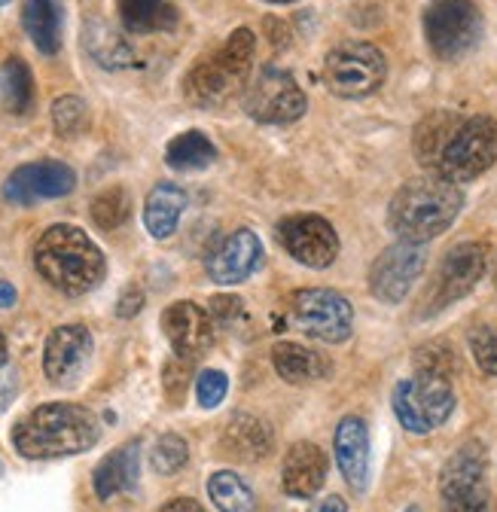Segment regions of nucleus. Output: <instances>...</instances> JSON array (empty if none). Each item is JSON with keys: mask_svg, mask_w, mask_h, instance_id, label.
Segmentation results:
<instances>
[{"mask_svg": "<svg viewBox=\"0 0 497 512\" xmlns=\"http://www.w3.org/2000/svg\"><path fill=\"white\" fill-rule=\"evenodd\" d=\"M482 10L476 0H430L424 10V37L440 61L470 55L482 40Z\"/></svg>", "mask_w": 497, "mask_h": 512, "instance_id": "0eeeda50", "label": "nucleus"}, {"mask_svg": "<svg viewBox=\"0 0 497 512\" xmlns=\"http://www.w3.org/2000/svg\"><path fill=\"white\" fill-rule=\"evenodd\" d=\"M10 4V0H0V7H7Z\"/></svg>", "mask_w": 497, "mask_h": 512, "instance_id": "49530a36", "label": "nucleus"}, {"mask_svg": "<svg viewBox=\"0 0 497 512\" xmlns=\"http://www.w3.org/2000/svg\"><path fill=\"white\" fill-rule=\"evenodd\" d=\"M92 333L80 324H68L49 333L43 348V369L52 384H74L92 360Z\"/></svg>", "mask_w": 497, "mask_h": 512, "instance_id": "f3484780", "label": "nucleus"}, {"mask_svg": "<svg viewBox=\"0 0 497 512\" xmlns=\"http://www.w3.org/2000/svg\"><path fill=\"white\" fill-rule=\"evenodd\" d=\"M394 412L397 421L418 436L443 427L455 412V391L449 375L418 369L412 378H403L394 388Z\"/></svg>", "mask_w": 497, "mask_h": 512, "instance_id": "39448f33", "label": "nucleus"}, {"mask_svg": "<svg viewBox=\"0 0 497 512\" xmlns=\"http://www.w3.org/2000/svg\"><path fill=\"white\" fill-rule=\"evenodd\" d=\"M116 13L129 34H159L177 25L174 0H116Z\"/></svg>", "mask_w": 497, "mask_h": 512, "instance_id": "b1692460", "label": "nucleus"}, {"mask_svg": "<svg viewBox=\"0 0 497 512\" xmlns=\"http://www.w3.org/2000/svg\"><path fill=\"white\" fill-rule=\"evenodd\" d=\"M162 330L177 357L193 360L214 342V317L196 302H174L162 314Z\"/></svg>", "mask_w": 497, "mask_h": 512, "instance_id": "a211bd4d", "label": "nucleus"}, {"mask_svg": "<svg viewBox=\"0 0 497 512\" xmlns=\"http://www.w3.org/2000/svg\"><path fill=\"white\" fill-rule=\"evenodd\" d=\"M488 458L482 442H464L440 476L446 512H488Z\"/></svg>", "mask_w": 497, "mask_h": 512, "instance_id": "1a4fd4ad", "label": "nucleus"}, {"mask_svg": "<svg viewBox=\"0 0 497 512\" xmlns=\"http://www.w3.org/2000/svg\"><path fill=\"white\" fill-rule=\"evenodd\" d=\"M464 192L443 174H424L406 180L388 205V226L400 241L427 244L440 238L461 214Z\"/></svg>", "mask_w": 497, "mask_h": 512, "instance_id": "f257e3e1", "label": "nucleus"}, {"mask_svg": "<svg viewBox=\"0 0 497 512\" xmlns=\"http://www.w3.org/2000/svg\"><path fill=\"white\" fill-rule=\"evenodd\" d=\"M333 448H336V464H339L345 482L354 491H366V485H369V430H366V421L357 415L342 418L336 427V436H333Z\"/></svg>", "mask_w": 497, "mask_h": 512, "instance_id": "aec40b11", "label": "nucleus"}, {"mask_svg": "<svg viewBox=\"0 0 497 512\" xmlns=\"http://www.w3.org/2000/svg\"><path fill=\"white\" fill-rule=\"evenodd\" d=\"M141 445L138 442H126L119 445L113 455H107L98 467H95V494L101 500H113L116 494L135 488L138 482V467H141Z\"/></svg>", "mask_w": 497, "mask_h": 512, "instance_id": "412c9836", "label": "nucleus"}, {"mask_svg": "<svg viewBox=\"0 0 497 512\" xmlns=\"http://www.w3.org/2000/svg\"><path fill=\"white\" fill-rule=\"evenodd\" d=\"M241 299H229V296H217L214 302H211V317H220V320H232V317H238L241 314Z\"/></svg>", "mask_w": 497, "mask_h": 512, "instance_id": "ea45409f", "label": "nucleus"}, {"mask_svg": "<svg viewBox=\"0 0 497 512\" xmlns=\"http://www.w3.org/2000/svg\"><path fill=\"white\" fill-rule=\"evenodd\" d=\"M77 186V174L71 165L55 162V159H43V162H31L16 168L7 177L4 196L22 208L46 202V199H61Z\"/></svg>", "mask_w": 497, "mask_h": 512, "instance_id": "2eb2a0df", "label": "nucleus"}, {"mask_svg": "<svg viewBox=\"0 0 497 512\" xmlns=\"http://www.w3.org/2000/svg\"><path fill=\"white\" fill-rule=\"evenodd\" d=\"M278 238L296 263L308 269H327L339 256L336 229L318 214H296L278 226Z\"/></svg>", "mask_w": 497, "mask_h": 512, "instance_id": "4468645a", "label": "nucleus"}, {"mask_svg": "<svg viewBox=\"0 0 497 512\" xmlns=\"http://www.w3.org/2000/svg\"><path fill=\"white\" fill-rule=\"evenodd\" d=\"M293 320L308 336L339 345L354 330V308L342 293L330 287H308L293 296Z\"/></svg>", "mask_w": 497, "mask_h": 512, "instance_id": "9d476101", "label": "nucleus"}, {"mask_svg": "<svg viewBox=\"0 0 497 512\" xmlns=\"http://www.w3.org/2000/svg\"><path fill=\"white\" fill-rule=\"evenodd\" d=\"M427 266L424 244L397 241L385 247L369 269V293L385 305H400Z\"/></svg>", "mask_w": 497, "mask_h": 512, "instance_id": "f8f14e48", "label": "nucleus"}, {"mask_svg": "<svg viewBox=\"0 0 497 512\" xmlns=\"http://www.w3.org/2000/svg\"><path fill=\"white\" fill-rule=\"evenodd\" d=\"M223 442L232 455L257 461L272 452V430L266 427V421L254 415H232V421L226 424Z\"/></svg>", "mask_w": 497, "mask_h": 512, "instance_id": "393cba45", "label": "nucleus"}, {"mask_svg": "<svg viewBox=\"0 0 497 512\" xmlns=\"http://www.w3.org/2000/svg\"><path fill=\"white\" fill-rule=\"evenodd\" d=\"M308 101L299 83L293 80L290 71L281 68H266L254 83L244 89V110L251 119L266 122V125H284L296 122L305 113Z\"/></svg>", "mask_w": 497, "mask_h": 512, "instance_id": "9b49d317", "label": "nucleus"}, {"mask_svg": "<svg viewBox=\"0 0 497 512\" xmlns=\"http://www.w3.org/2000/svg\"><path fill=\"white\" fill-rule=\"evenodd\" d=\"M34 266L46 284L68 296L95 290L107 272L101 247L77 226H49L34 244Z\"/></svg>", "mask_w": 497, "mask_h": 512, "instance_id": "7ed1b4c3", "label": "nucleus"}, {"mask_svg": "<svg viewBox=\"0 0 497 512\" xmlns=\"http://www.w3.org/2000/svg\"><path fill=\"white\" fill-rule=\"evenodd\" d=\"M260 263H263L260 238L251 229H235L211 247L205 269L214 284H241L260 269Z\"/></svg>", "mask_w": 497, "mask_h": 512, "instance_id": "dca6fc26", "label": "nucleus"}, {"mask_svg": "<svg viewBox=\"0 0 497 512\" xmlns=\"http://www.w3.org/2000/svg\"><path fill=\"white\" fill-rule=\"evenodd\" d=\"M165 388H168L171 397L183 394V388H186V360H183L180 372H177V360H171V363L165 366Z\"/></svg>", "mask_w": 497, "mask_h": 512, "instance_id": "58836bf2", "label": "nucleus"}, {"mask_svg": "<svg viewBox=\"0 0 497 512\" xmlns=\"http://www.w3.org/2000/svg\"><path fill=\"white\" fill-rule=\"evenodd\" d=\"M494 287H497V275H494Z\"/></svg>", "mask_w": 497, "mask_h": 512, "instance_id": "de8ad7c7", "label": "nucleus"}, {"mask_svg": "<svg viewBox=\"0 0 497 512\" xmlns=\"http://www.w3.org/2000/svg\"><path fill=\"white\" fill-rule=\"evenodd\" d=\"M83 43H86V52L107 71L129 68V64L135 61V52L126 43V37H119L107 22H98V19L89 22L83 28Z\"/></svg>", "mask_w": 497, "mask_h": 512, "instance_id": "a878e982", "label": "nucleus"}, {"mask_svg": "<svg viewBox=\"0 0 497 512\" xmlns=\"http://www.w3.org/2000/svg\"><path fill=\"white\" fill-rule=\"evenodd\" d=\"M488 269V247L479 241H464L458 247H452L437 272V281H433L430 290V314L443 311L452 302L464 299L485 275Z\"/></svg>", "mask_w": 497, "mask_h": 512, "instance_id": "ddd939ff", "label": "nucleus"}, {"mask_svg": "<svg viewBox=\"0 0 497 512\" xmlns=\"http://www.w3.org/2000/svg\"><path fill=\"white\" fill-rule=\"evenodd\" d=\"M269 4H293V0H269Z\"/></svg>", "mask_w": 497, "mask_h": 512, "instance_id": "a18cd8bd", "label": "nucleus"}, {"mask_svg": "<svg viewBox=\"0 0 497 512\" xmlns=\"http://www.w3.org/2000/svg\"><path fill=\"white\" fill-rule=\"evenodd\" d=\"M388 61L366 40H345L324 58V83L339 98H369L385 86Z\"/></svg>", "mask_w": 497, "mask_h": 512, "instance_id": "423d86ee", "label": "nucleus"}, {"mask_svg": "<svg viewBox=\"0 0 497 512\" xmlns=\"http://www.w3.org/2000/svg\"><path fill=\"white\" fill-rule=\"evenodd\" d=\"M461 125V116L452 110H437L427 119H421V125L415 128V153L421 159V165L437 168L443 147L449 144V138L455 135V128Z\"/></svg>", "mask_w": 497, "mask_h": 512, "instance_id": "bb28decb", "label": "nucleus"}, {"mask_svg": "<svg viewBox=\"0 0 497 512\" xmlns=\"http://www.w3.org/2000/svg\"><path fill=\"white\" fill-rule=\"evenodd\" d=\"M494 162H497V119L470 116L461 119L433 171L449 177L452 183H470L479 174H485Z\"/></svg>", "mask_w": 497, "mask_h": 512, "instance_id": "6e6552de", "label": "nucleus"}, {"mask_svg": "<svg viewBox=\"0 0 497 512\" xmlns=\"http://www.w3.org/2000/svg\"><path fill=\"white\" fill-rule=\"evenodd\" d=\"M308 512H348V503L339 497V494H330V497H321L312 503V509Z\"/></svg>", "mask_w": 497, "mask_h": 512, "instance_id": "a19ab883", "label": "nucleus"}, {"mask_svg": "<svg viewBox=\"0 0 497 512\" xmlns=\"http://www.w3.org/2000/svg\"><path fill=\"white\" fill-rule=\"evenodd\" d=\"M186 208V189L177 183H156L144 202V223L153 238H171Z\"/></svg>", "mask_w": 497, "mask_h": 512, "instance_id": "5701e85b", "label": "nucleus"}, {"mask_svg": "<svg viewBox=\"0 0 497 512\" xmlns=\"http://www.w3.org/2000/svg\"><path fill=\"white\" fill-rule=\"evenodd\" d=\"M86 119H89V110H86L83 98H77V95L55 98V104H52V125H55V132L61 138H77L86 128Z\"/></svg>", "mask_w": 497, "mask_h": 512, "instance_id": "473e14b6", "label": "nucleus"}, {"mask_svg": "<svg viewBox=\"0 0 497 512\" xmlns=\"http://www.w3.org/2000/svg\"><path fill=\"white\" fill-rule=\"evenodd\" d=\"M16 391H19V375H16V369L0 366V412L10 406V400L16 397Z\"/></svg>", "mask_w": 497, "mask_h": 512, "instance_id": "e433bc0d", "label": "nucleus"}, {"mask_svg": "<svg viewBox=\"0 0 497 512\" xmlns=\"http://www.w3.org/2000/svg\"><path fill=\"white\" fill-rule=\"evenodd\" d=\"M162 512H205V509L196 500H190V497H174V500H168L162 506Z\"/></svg>", "mask_w": 497, "mask_h": 512, "instance_id": "79ce46f5", "label": "nucleus"}, {"mask_svg": "<svg viewBox=\"0 0 497 512\" xmlns=\"http://www.w3.org/2000/svg\"><path fill=\"white\" fill-rule=\"evenodd\" d=\"M272 363H275V372L287 384H305V381H315L327 372V363L321 360V354L308 351L296 342H278L272 348Z\"/></svg>", "mask_w": 497, "mask_h": 512, "instance_id": "cd10ccee", "label": "nucleus"}, {"mask_svg": "<svg viewBox=\"0 0 497 512\" xmlns=\"http://www.w3.org/2000/svg\"><path fill=\"white\" fill-rule=\"evenodd\" d=\"M254 52H257V37L251 28H238L229 34V40L202 58L196 68L186 74L183 92L199 107H220L226 104L235 92L247 89L254 71Z\"/></svg>", "mask_w": 497, "mask_h": 512, "instance_id": "20e7f679", "label": "nucleus"}, {"mask_svg": "<svg viewBox=\"0 0 497 512\" xmlns=\"http://www.w3.org/2000/svg\"><path fill=\"white\" fill-rule=\"evenodd\" d=\"M129 214H132V196L122 186H110L92 199V220L98 229L113 232L129 220Z\"/></svg>", "mask_w": 497, "mask_h": 512, "instance_id": "2f4dec72", "label": "nucleus"}, {"mask_svg": "<svg viewBox=\"0 0 497 512\" xmlns=\"http://www.w3.org/2000/svg\"><path fill=\"white\" fill-rule=\"evenodd\" d=\"M16 305V287L10 281H0V308Z\"/></svg>", "mask_w": 497, "mask_h": 512, "instance_id": "37998d69", "label": "nucleus"}, {"mask_svg": "<svg viewBox=\"0 0 497 512\" xmlns=\"http://www.w3.org/2000/svg\"><path fill=\"white\" fill-rule=\"evenodd\" d=\"M101 424L98 418L74 403H46L28 412L13 427V445L22 458L31 461H52L71 458L98 442Z\"/></svg>", "mask_w": 497, "mask_h": 512, "instance_id": "f03ea898", "label": "nucleus"}, {"mask_svg": "<svg viewBox=\"0 0 497 512\" xmlns=\"http://www.w3.org/2000/svg\"><path fill=\"white\" fill-rule=\"evenodd\" d=\"M4 101H7V110L16 116L34 107V77L22 58H10L4 64Z\"/></svg>", "mask_w": 497, "mask_h": 512, "instance_id": "7c9ffc66", "label": "nucleus"}, {"mask_svg": "<svg viewBox=\"0 0 497 512\" xmlns=\"http://www.w3.org/2000/svg\"><path fill=\"white\" fill-rule=\"evenodd\" d=\"M22 22L31 43L43 55H55L61 49V34H65V4L61 0H25Z\"/></svg>", "mask_w": 497, "mask_h": 512, "instance_id": "4be33fe9", "label": "nucleus"}, {"mask_svg": "<svg viewBox=\"0 0 497 512\" xmlns=\"http://www.w3.org/2000/svg\"><path fill=\"white\" fill-rule=\"evenodd\" d=\"M327 470V455L315 442H296L281 464V488L296 500H308L324 488Z\"/></svg>", "mask_w": 497, "mask_h": 512, "instance_id": "6ab92c4d", "label": "nucleus"}, {"mask_svg": "<svg viewBox=\"0 0 497 512\" xmlns=\"http://www.w3.org/2000/svg\"><path fill=\"white\" fill-rule=\"evenodd\" d=\"M208 494L220 512H254V494L247 482L229 470H220L208 479Z\"/></svg>", "mask_w": 497, "mask_h": 512, "instance_id": "c756f323", "label": "nucleus"}, {"mask_svg": "<svg viewBox=\"0 0 497 512\" xmlns=\"http://www.w3.org/2000/svg\"><path fill=\"white\" fill-rule=\"evenodd\" d=\"M217 159V147L211 144L208 135H202L199 128H190V132H180L177 138L168 141L165 147V162L174 171H202Z\"/></svg>", "mask_w": 497, "mask_h": 512, "instance_id": "c85d7f7f", "label": "nucleus"}, {"mask_svg": "<svg viewBox=\"0 0 497 512\" xmlns=\"http://www.w3.org/2000/svg\"><path fill=\"white\" fill-rule=\"evenodd\" d=\"M470 354L485 375H497V327H473L467 336Z\"/></svg>", "mask_w": 497, "mask_h": 512, "instance_id": "f704fd0d", "label": "nucleus"}, {"mask_svg": "<svg viewBox=\"0 0 497 512\" xmlns=\"http://www.w3.org/2000/svg\"><path fill=\"white\" fill-rule=\"evenodd\" d=\"M226 391H229V378L220 369H205L196 381V397L202 409H217L226 400Z\"/></svg>", "mask_w": 497, "mask_h": 512, "instance_id": "c9c22d12", "label": "nucleus"}, {"mask_svg": "<svg viewBox=\"0 0 497 512\" xmlns=\"http://www.w3.org/2000/svg\"><path fill=\"white\" fill-rule=\"evenodd\" d=\"M0 366H7V339L0 333Z\"/></svg>", "mask_w": 497, "mask_h": 512, "instance_id": "c03bdc74", "label": "nucleus"}, {"mask_svg": "<svg viewBox=\"0 0 497 512\" xmlns=\"http://www.w3.org/2000/svg\"><path fill=\"white\" fill-rule=\"evenodd\" d=\"M141 308H144V293L138 287H126V293H122L119 302H116V314L119 317H135Z\"/></svg>", "mask_w": 497, "mask_h": 512, "instance_id": "4c0bfd02", "label": "nucleus"}, {"mask_svg": "<svg viewBox=\"0 0 497 512\" xmlns=\"http://www.w3.org/2000/svg\"><path fill=\"white\" fill-rule=\"evenodd\" d=\"M186 458H190V445H186V439L177 433L159 436L150 452V464L159 476H174L186 464Z\"/></svg>", "mask_w": 497, "mask_h": 512, "instance_id": "72a5a7b5", "label": "nucleus"}]
</instances>
